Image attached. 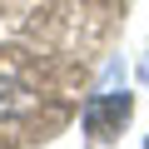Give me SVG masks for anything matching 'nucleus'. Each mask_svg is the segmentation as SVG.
Wrapping results in <instances>:
<instances>
[{"instance_id":"1","label":"nucleus","mask_w":149,"mask_h":149,"mask_svg":"<svg viewBox=\"0 0 149 149\" xmlns=\"http://www.w3.org/2000/svg\"><path fill=\"white\" fill-rule=\"evenodd\" d=\"M129 119V95H114V100H90L85 109V124L95 139H109V124H124Z\"/></svg>"}]
</instances>
